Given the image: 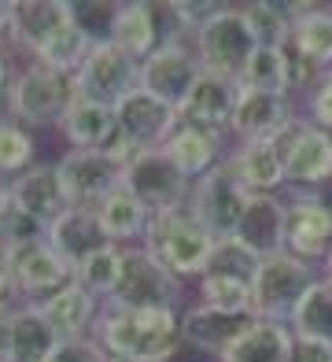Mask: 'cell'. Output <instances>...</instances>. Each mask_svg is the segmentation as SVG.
Here are the masks:
<instances>
[{"mask_svg":"<svg viewBox=\"0 0 332 362\" xmlns=\"http://www.w3.org/2000/svg\"><path fill=\"white\" fill-rule=\"evenodd\" d=\"M277 148L280 163H285L288 185L303 192H318L332 181V134L307 122V115H299L280 134L270 141Z\"/></svg>","mask_w":332,"mask_h":362,"instance_id":"52a82bcc","label":"cell"},{"mask_svg":"<svg viewBox=\"0 0 332 362\" xmlns=\"http://www.w3.org/2000/svg\"><path fill=\"white\" fill-rule=\"evenodd\" d=\"M8 104L19 126H59L74 104V81L52 67L26 63L23 71L11 74Z\"/></svg>","mask_w":332,"mask_h":362,"instance_id":"277c9868","label":"cell"},{"mask_svg":"<svg viewBox=\"0 0 332 362\" xmlns=\"http://www.w3.org/2000/svg\"><path fill=\"white\" fill-rule=\"evenodd\" d=\"M251 322H255V315H232V310L192 303L181 310V344L199 355H211L214 362H222V355L251 329Z\"/></svg>","mask_w":332,"mask_h":362,"instance_id":"2e32d148","label":"cell"},{"mask_svg":"<svg viewBox=\"0 0 332 362\" xmlns=\"http://www.w3.org/2000/svg\"><path fill=\"white\" fill-rule=\"evenodd\" d=\"M285 252L310 262V267H318V270L328 262V255H332V204L321 192L295 189L288 196Z\"/></svg>","mask_w":332,"mask_h":362,"instance_id":"7c38bea8","label":"cell"},{"mask_svg":"<svg viewBox=\"0 0 332 362\" xmlns=\"http://www.w3.org/2000/svg\"><path fill=\"white\" fill-rule=\"evenodd\" d=\"M288 325H292L295 337L332 344V285L325 281V277H318V281L307 288V296L299 300Z\"/></svg>","mask_w":332,"mask_h":362,"instance_id":"d6a6232c","label":"cell"},{"mask_svg":"<svg viewBox=\"0 0 332 362\" xmlns=\"http://www.w3.org/2000/svg\"><path fill=\"white\" fill-rule=\"evenodd\" d=\"M74 15L66 0H15V15L8 26V37L23 52H37V48L56 34L59 26H66Z\"/></svg>","mask_w":332,"mask_h":362,"instance_id":"484cf974","label":"cell"},{"mask_svg":"<svg viewBox=\"0 0 332 362\" xmlns=\"http://www.w3.org/2000/svg\"><path fill=\"white\" fill-rule=\"evenodd\" d=\"M299 119V111L292 104V96H277V93H259L240 86V100L237 115H232L229 137L237 144H255V141H273L288 122Z\"/></svg>","mask_w":332,"mask_h":362,"instance_id":"ac0fdd59","label":"cell"},{"mask_svg":"<svg viewBox=\"0 0 332 362\" xmlns=\"http://www.w3.org/2000/svg\"><path fill=\"white\" fill-rule=\"evenodd\" d=\"M15 218V204H11V177L0 174V237H4L8 222Z\"/></svg>","mask_w":332,"mask_h":362,"instance_id":"60d3db41","label":"cell"},{"mask_svg":"<svg viewBox=\"0 0 332 362\" xmlns=\"http://www.w3.org/2000/svg\"><path fill=\"white\" fill-rule=\"evenodd\" d=\"M162 152L170 156V163H174V167L185 174L189 181H199L207 170H214V167L225 159V137H214V134L196 129V126L177 122V129L166 137Z\"/></svg>","mask_w":332,"mask_h":362,"instance_id":"4316f807","label":"cell"},{"mask_svg":"<svg viewBox=\"0 0 332 362\" xmlns=\"http://www.w3.org/2000/svg\"><path fill=\"white\" fill-rule=\"evenodd\" d=\"M192 52L207 74H222L240 81L251 56L259 52V37L240 4H225L214 19L192 37Z\"/></svg>","mask_w":332,"mask_h":362,"instance_id":"3957f363","label":"cell"},{"mask_svg":"<svg viewBox=\"0 0 332 362\" xmlns=\"http://www.w3.org/2000/svg\"><path fill=\"white\" fill-rule=\"evenodd\" d=\"M114 115H119V129L141 148V152H148V148H162L166 137H170L177 129V122H181L170 104H162L159 96L144 93L141 86L114 104Z\"/></svg>","mask_w":332,"mask_h":362,"instance_id":"ffe728a7","label":"cell"},{"mask_svg":"<svg viewBox=\"0 0 332 362\" xmlns=\"http://www.w3.org/2000/svg\"><path fill=\"white\" fill-rule=\"evenodd\" d=\"M288 41L295 45V52L303 56L314 71L325 74L332 67V8L314 4L303 19L292 26Z\"/></svg>","mask_w":332,"mask_h":362,"instance_id":"4dcf8cb0","label":"cell"},{"mask_svg":"<svg viewBox=\"0 0 332 362\" xmlns=\"http://www.w3.org/2000/svg\"><path fill=\"white\" fill-rule=\"evenodd\" d=\"M45 315V322L56 329L59 340H81V337H93L96 318H100V303L89 288H81L78 281L63 285L59 292H52L48 300L33 303Z\"/></svg>","mask_w":332,"mask_h":362,"instance_id":"cb8c5ba5","label":"cell"},{"mask_svg":"<svg viewBox=\"0 0 332 362\" xmlns=\"http://www.w3.org/2000/svg\"><path fill=\"white\" fill-rule=\"evenodd\" d=\"M15 292V281H11V270H8V259L0 252V307H8V296Z\"/></svg>","mask_w":332,"mask_h":362,"instance_id":"b9f144b4","label":"cell"},{"mask_svg":"<svg viewBox=\"0 0 332 362\" xmlns=\"http://www.w3.org/2000/svg\"><path fill=\"white\" fill-rule=\"evenodd\" d=\"M247 23H251L259 48H280L292 37V15H288V0H251V4H240Z\"/></svg>","mask_w":332,"mask_h":362,"instance_id":"e575fe53","label":"cell"},{"mask_svg":"<svg viewBox=\"0 0 332 362\" xmlns=\"http://www.w3.org/2000/svg\"><path fill=\"white\" fill-rule=\"evenodd\" d=\"M8 86H11V59H8L4 48H0V93H8Z\"/></svg>","mask_w":332,"mask_h":362,"instance_id":"7bdbcfd3","label":"cell"},{"mask_svg":"<svg viewBox=\"0 0 332 362\" xmlns=\"http://www.w3.org/2000/svg\"><path fill=\"white\" fill-rule=\"evenodd\" d=\"M321 277L318 267L295 259L288 252L262 259V267L255 274V288H251V315L266 322H292L299 300L307 296V288Z\"/></svg>","mask_w":332,"mask_h":362,"instance_id":"8992f818","label":"cell"},{"mask_svg":"<svg viewBox=\"0 0 332 362\" xmlns=\"http://www.w3.org/2000/svg\"><path fill=\"white\" fill-rule=\"evenodd\" d=\"M33 156H37V148H33L30 129L19 126L15 119L0 122V174H4V177H19L23 170L33 167Z\"/></svg>","mask_w":332,"mask_h":362,"instance_id":"8d00e7d4","label":"cell"},{"mask_svg":"<svg viewBox=\"0 0 332 362\" xmlns=\"http://www.w3.org/2000/svg\"><path fill=\"white\" fill-rule=\"evenodd\" d=\"M181 277H174L166 267L144 252V244L122 248V274L114 285L111 307H129V310H181Z\"/></svg>","mask_w":332,"mask_h":362,"instance_id":"5b68a950","label":"cell"},{"mask_svg":"<svg viewBox=\"0 0 332 362\" xmlns=\"http://www.w3.org/2000/svg\"><path fill=\"white\" fill-rule=\"evenodd\" d=\"M93 45H96V41L71 19L66 26H59L56 34L37 48V52H33V63L52 67V71H59V74H66V78H74V71L85 63V56H89Z\"/></svg>","mask_w":332,"mask_h":362,"instance_id":"1f68e13d","label":"cell"},{"mask_svg":"<svg viewBox=\"0 0 332 362\" xmlns=\"http://www.w3.org/2000/svg\"><path fill=\"white\" fill-rule=\"evenodd\" d=\"M0 252L8 259L15 292H23L30 303H41L74 281V267L45 240V233L23 237V240H0Z\"/></svg>","mask_w":332,"mask_h":362,"instance_id":"ba28073f","label":"cell"},{"mask_svg":"<svg viewBox=\"0 0 332 362\" xmlns=\"http://www.w3.org/2000/svg\"><path fill=\"white\" fill-rule=\"evenodd\" d=\"M119 274H122V248H119V244H107L104 252L89 255L74 270V281L81 288H89L100 303H107L114 296V285H119Z\"/></svg>","mask_w":332,"mask_h":362,"instance_id":"836d02e7","label":"cell"},{"mask_svg":"<svg viewBox=\"0 0 332 362\" xmlns=\"http://www.w3.org/2000/svg\"><path fill=\"white\" fill-rule=\"evenodd\" d=\"M247 200H251V192H247L237 174L229 170V163L222 159L214 170H207L199 181H192L189 189V215L207 229L211 237H237V226L247 211Z\"/></svg>","mask_w":332,"mask_h":362,"instance_id":"9c48e42d","label":"cell"},{"mask_svg":"<svg viewBox=\"0 0 332 362\" xmlns=\"http://www.w3.org/2000/svg\"><path fill=\"white\" fill-rule=\"evenodd\" d=\"M307 122H314L318 129L332 134V86L325 78L307 93Z\"/></svg>","mask_w":332,"mask_h":362,"instance_id":"f35d334b","label":"cell"},{"mask_svg":"<svg viewBox=\"0 0 332 362\" xmlns=\"http://www.w3.org/2000/svg\"><path fill=\"white\" fill-rule=\"evenodd\" d=\"M285 229H288V200L285 196H251L247 211L237 226V240L259 259H270L285 252Z\"/></svg>","mask_w":332,"mask_h":362,"instance_id":"44dd1931","label":"cell"},{"mask_svg":"<svg viewBox=\"0 0 332 362\" xmlns=\"http://www.w3.org/2000/svg\"><path fill=\"white\" fill-rule=\"evenodd\" d=\"M56 329L45 322V315L33 303L8 310V333H4V355L0 362H48L56 351Z\"/></svg>","mask_w":332,"mask_h":362,"instance_id":"d4e9b609","label":"cell"},{"mask_svg":"<svg viewBox=\"0 0 332 362\" xmlns=\"http://www.w3.org/2000/svg\"><path fill=\"white\" fill-rule=\"evenodd\" d=\"M199 74H203V67H199L192 52V41H181V37L159 45L148 59H141V89L159 96L174 111H181V104L189 100Z\"/></svg>","mask_w":332,"mask_h":362,"instance_id":"5bb4252c","label":"cell"},{"mask_svg":"<svg viewBox=\"0 0 332 362\" xmlns=\"http://www.w3.org/2000/svg\"><path fill=\"white\" fill-rule=\"evenodd\" d=\"M45 240L52 244V248H56L66 262H71L74 270H78L89 255L104 252L107 244H111L93 207H66L63 215L45 229Z\"/></svg>","mask_w":332,"mask_h":362,"instance_id":"7402d4cb","label":"cell"},{"mask_svg":"<svg viewBox=\"0 0 332 362\" xmlns=\"http://www.w3.org/2000/svg\"><path fill=\"white\" fill-rule=\"evenodd\" d=\"M240 86L259 89V93H277V96H292V81H288V63L280 48H259L247 63V71L240 78Z\"/></svg>","mask_w":332,"mask_h":362,"instance_id":"d590c367","label":"cell"},{"mask_svg":"<svg viewBox=\"0 0 332 362\" xmlns=\"http://www.w3.org/2000/svg\"><path fill=\"white\" fill-rule=\"evenodd\" d=\"M288 362H332V344L325 340H310V337H295Z\"/></svg>","mask_w":332,"mask_h":362,"instance_id":"ab89813d","label":"cell"},{"mask_svg":"<svg viewBox=\"0 0 332 362\" xmlns=\"http://www.w3.org/2000/svg\"><path fill=\"white\" fill-rule=\"evenodd\" d=\"M71 81H74V96H81V100L114 107L122 96H129L141 86V63L126 56L122 48H114L111 41H96Z\"/></svg>","mask_w":332,"mask_h":362,"instance_id":"30bf717a","label":"cell"},{"mask_svg":"<svg viewBox=\"0 0 332 362\" xmlns=\"http://www.w3.org/2000/svg\"><path fill=\"white\" fill-rule=\"evenodd\" d=\"M321 277H325V281L332 285V255H328V262H325V267H321Z\"/></svg>","mask_w":332,"mask_h":362,"instance_id":"bcb514c9","label":"cell"},{"mask_svg":"<svg viewBox=\"0 0 332 362\" xmlns=\"http://www.w3.org/2000/svg\"><path fill=\"white\" fill-rule=\"evenodd\" d=\"M122 185L137 196L152 215H166V211H181L189 204L192 181L174 167L162 148H148V152H137L129 159Z\"/></svg>","mask_w":332,"mask_h":362,"instance_id":"8fae6325","label":"cell"},{"mask_svg":"<svg viewBox=\"0 0 332 362\" xmlns=\"http://www.w3.org/2000/svg\"><path fill=\"white\" fill-rule=\"evenodd\" d=\"M225 163H229V170L237 174V181L251 196H280V189H288L285 163H280L277 148L270 141L232 144L225 152Z\"/></svg>","mask_w":332,"mask_h":362,"instance_id":"603a6c76","label":"cell"},{"mask_svg":"<svg viewBox=\"0 0 332 362\" xmlns=\"http://www.w3.org/2000/svg\"><path fill=\"white\" fill-rule=\"evenodd\" d=\"M11 204H15V215L19 218L37 222L41 229L52 226L63 211L71 207L63 196L56 163H33L30 170L11 177Z\"/></svg>","mask_w":332,"mask_h":362,"instance_id":"d6986e66","label":"cell"},{"mask_svg":"<svg viewBox=\"0 0 332 362\" xmlns=\"http://www.w3.org/2000/svg\"><path fill=\"white\" fill-rule=\"evenodd\" d=\"M237 100H240V81L222 78V74H199L196 86L189 93V100L181 104L177 119L185 126H196L203 134L214 137H229L232 115H237Z\"/></svg>","mask_w":332,"mask_h":362,"instance_id":"e0dca14e","label":"cell"},{"mask_svg":"<svg viewBox=\"0 0 332 362\" xmlns=\"http://www.w3.org/2000/svg\"><path fill=\"white\" fill-rule=\"evenodd\" d=\"M11 119V104H8V93H0V122Z\"/></svg>","mask_w":332,"mask_h":362,"instance_id":"f6af8a7d","label":"cell"},{"mask_svg":"<svg viewBox=\"0 0 332 362\" xmlns=\"http://www.w3.org/2000/svg\"><path fill=\"white\" fill-rule=\"evenodd\" d=\"M93 211H96L100 226H104L107 240H111V244H119V248H129V244L144 240L148 222H152V211H148V207H144L126 185H119L114 192H107Z\"/></svg>","mask_w":332,"mask_h":362,"instance_id":"83f0119b","label":"cell"},{"mask_svg":"<svg viewBox=\"0 0 332 362\" xmlns=\"http://www.w3.org/2000/svg\"><path fill=\"white\" fill-rule=\"evenodd\" d=\"M93 340L122 362H170L181 344V310H129L100 307Z\"/></svg>","mask_w":332,"mask_h":362,"instance_id":"6da1fadb","label":"cell"},{"mask_svg":"<svg viewBox=\"0 0 332 362\" xmlns=\"http://www.w3.org/2000/svg\"><path fill=\"white\" fill-rule=\"evenodd\" d=\"M144 252L152 255L159 267H166L174 277H196L207 270V262L214 255V244H218V237H211L203 226H199L189 207L181 211H166V215H152V222H148V233H144Z\"/></svg>","mask_w":332,"mask_h":362,"instance_id":"7a4b0ae2","label":"cell"},{"mask_svg":"<svg viewBox=\"0 0 332 362\" xmlns=\"http://www.w3.org/2000/svg\"><path fill=\"white\" fill-rule=\"evenodd\" d=\"M48 362H111V355L93 337H81V340H59Z\"/></svg>","mask_w":332,"mask_h":362,"instance_id":"74e56055","label":"cell"},{"mask_svg":"<svg viewBox=\"0 0 332 362\" xmlns=\"http://www.w3.org/2000/svg\"><path fill=\"white\" fill-rule=\"evenodd\" d=\"M56 170L71 207H96L126 177V167H119L107 152H96V148H66Z\"/></svg>","mask_w":332,"mask_h":362,"instance_id":"4fadbf2b","label":"cell"},{"mask_svg":"<svg viewBox=\"0 0 332 362\" xmlns=\"http://www.w3.org/2000/svg\"><path fill=\"white\" fill-rule=\"evenodd\" d=\"M4 333H8V307H0V355H4Z\"/></svg>","mask_w":332,"mask_h":362,"instance_id":"ee69618b","label":"cell"},{"mask_svg":"<svg viewBox=\"0 0 332 362\" xmlns=\"http://www.w3.org/2000/svg\"><path fill=\"white\" fill-rule=\"evenodd\" d=\"M59 129L71 141V148H96V152H104L111 144V137L119 134V115L107 104H93V100L74 96V104L63 115Z\"/></svg>","mask_w":332,"mask_h":362,"instance_id":"f1b7e54d","label":"cell"},{"mask_svg":"<svg viewBox=\"0 0 332 362\" xmlns=\"http://www.w3.org/2000/svg\"><path fill=\"white\" fill-rule=\"evenodd\" d=\"M292 340H295L292 325L255 318L251 329L222 355V362H288Z\"/></svg>","mask_w":332,"mask_h":362,"instance_id":"f546056e","label":"cell"},{"mask_svg":"<svg viewBox=\"0 0 332 362\" xmlns=\"http://www.w3.org/2000/svg\"><path fill=\"white\" fill-rule=\"evenodd\" d=\"M174 26H170V15H166V4H148V0H122L114 4L111 15V30H107V41L114 48H122L126 56L133 59H148L159 45L174 41Z\"/></svg>","mask_w":332,"mask_h":362,"instance_id":"9a60e30c","label":"cell"},{"mask_svg":"<svg viewBox=\"0 0 332 362\" xmlns=\"http://www.w3.org/2000/svg\"><path fill=\"white\" fill-rule=\"evenodd\" d=\"M111 362H122V358H111Z\"/></svg>","mask_w":332,"mask_h":362,"instance_id":"7dc6e473","label":"cell"}]
</instances>
